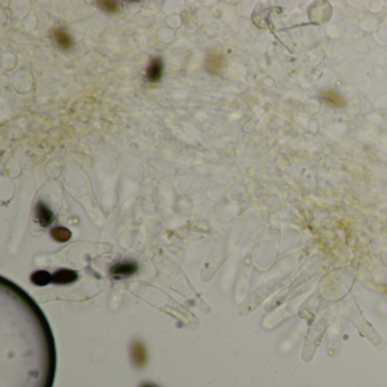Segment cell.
Segmentation results:
<instances>
[{"mask_svg":"<svg viewBox=\"0 0 387 387\" xmlns=\"http://www.w3.org/2000/svg\"><path fill=\"white\" fill-rule=\"evenodd\" d=\"M137 271V265L133 261H124L114 265L110 268V275L115 280L131 277Z\"/></svg>","mask_w":387,"mask_h":387,"instance_id":"2","label":"cell"},{"mask_svg":"<svg viewBox=\"0 0 387 387\" xmlns=\"http://www.w3.org/2000/svg\"><path fill=\"white\" fill-rule=\"evenodd\" d=\"M35 213H37L38 222L40 225L43 227L49 226L53 220V213L43 202H38L37 208H35Z\"/></svg>","mask_w":387,"mask_h":387,"instance_id":"4","label":"cell"},{"mask_svg":"<svg viewBox=\"0 0 387 387\" xmlns=\"http://www.w3.org/2000/svg\"><path fill=\"white\" fill-rule=\"evenodd\" d=\"M97 3L106 13H117L119 10V7L115 1H98Z\"/></svg>","mask_w":387,"mask_h":387,"instance_id":"11","label":"cell"},{"mask_svg":"<svg viewBox=\"0 0 387 387\" xmlns=\"http://www.w3.org/2000/svg\"><path fill=\"white\" fill-rule=\"evenodd\" d=\"M345 312H348L349 314H344V317L348 318L350 321H352V323L356 325L358 328H359L361 334L364 335L367 338L370 339V341L374 343L376 346H378L379 342L383 343L382 338L379 337L377 333H376L374 329L369 326V324L363 319L362 316H361V313L359 312V310L357 309V307H356V305H354V303H353V310H352V308H351V306H349L348 308H346Z\"/></svg>","mask_w":387,"mask_h":387,"instance_id":"1","label":"cell"},{"mask_svg":"<svg viewBox=\"0 0 387 387\" xmlns=\"http://www.w3.org/2000/svg\"><path fill=\"white\" fill-rule=\"evenodd\" d=\"M77 280V271L70 269H60L52 275V283L57 285H67Z\"/></svg>","mask_w":387,"mask_h":387,"instance_id":"3","label":"cell"},{"mask_svg":"<svg viewBox=\"0 0 387 387\" xmlns=\"http://www.w3.org/2000/svg\"><path fill=\"white\" fill-rule=\"evenodd\" d=\"M31 282L38 286H45L52 282V275L46 270H39L32 274Z\"/></svg>","mask_w":387,"mask_h":387,"instance_id":"7","label":"cell"},{"mask_svg":"<svg viewBox=\"0 0 387 387\" xmlns=\"http://www.w3.org/2000/svg\"><path fill=\"white\" fill-rule=\"evenodd\" d=\"M52 237L57 242H67L72 236V233L70 230H67L66 227H56V229L52 230Z\"/></svg>","mask_w":387,"mask_h":387,"instance_id":"10","label":"cell"},{"mask_svg":"<svg viewBox=\"0 0 387 387\" xmlns=\"http://www.w3.org/2000/svg\"><path fill=\"white\" fill-rule=\"evenodd\" d=\"M320 100L321 103L332 107H342L345 104L343 97L333 90H324L320 95Z\"/></svg>","mask_w":387,"mask_h":387,"instance_id":"5","label":"cell"},{"mask_svg":"<svg viewBox=\"0 0 387 387\" xmlns=\"http://www.w3.org/2000/svg\"><path fill=\"white\" fill-rule=\"evenodd\" d=\"M53 39H55L57 45H58L60 48L70 49L72 47V39L64 30L58 28V30L53 31Z\"/></svg>","mask_w":387,"mask_h":387,"instance_id":"9","label":"cell"},{"mask_svg":"<svg viewBox=\"0 0 387 387\" xmlns=\"http://www.w3.org/2000/svg\"><path fill=\"white\" fill-rule=\"evenodd\" d=\"M162 74V61L160 58H155L151 60L147 70V78L150 82H157L161 77Z\"/></svg>","mask_w":387,"mask_h":387,"instance_id":"6","label":"cell"},{"mask_svg":"<svg viewBox=\"0 0 387 387\" xmlns=\"http://www.w3.org/2000/svg\"><path fill=\"white\" fill-rule=\"evenodd\" d=\"M220 66H222V58L218 53L216 52H210L208 55L207 61H206V67H207V71L210 74H217L220 70Z\"/></svg>","mask_w":387,"mask_h":387,"instance_id":"8","label":"cell"}]
</instances>
